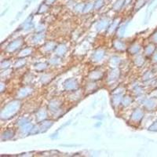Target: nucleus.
Returning a JSON list of instances; mask_svg holds the SVG:
<instances>
[{
  "instance_id": "1",
  "label": "nucleus",
  "mask_w": 157,
  "mask_h": 157,
  "mask_svg": "<svg viewBox=\"0 0 157 157\" xmlns=\"http://www.w3.org/2000/svg\"><path fill=\"white\" fill-rule=\"evenodd\" d=\"M55 0H46V3L47 4H52Z\"/></svg>"
}]
</instances>
